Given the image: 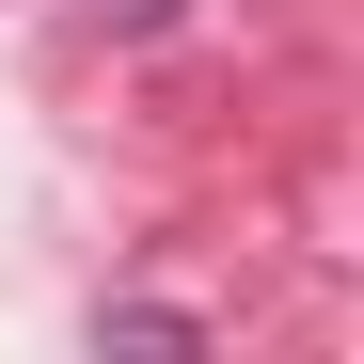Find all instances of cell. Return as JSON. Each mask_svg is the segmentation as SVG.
Masks as SVG:
<instances>
[{"label":"cell","instance_id":"obj_1","mask_svg":"<svg viewBox=\"0 0 364 364\" xmlns=\"http://www.w3.org/2000/svg\"><path fill=\"white\" fill-rule=\"evenodd\" d=\"M95 348H206L191 301H95Z\"/></svg>","mask_w":364,"mask_h":364}]
</instances>
